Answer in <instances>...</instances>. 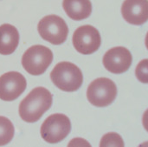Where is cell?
I'll return each instance as SVG.
<instances>
[{
  "label": "cell",
  "instance_id": "1",
  "mask_svg": "<svg viewBox=\"0 0 148 147\" xmlns=\"http://www.w3.org/2000/svg\"><path fill=\"white\" fill-rule=\"evenodd\" d=\"M52 94L44 87L33 89L20 103L19 115L27 123H35L51 107Z\"/></svg>",
  "mask_w": 148,
  "mask_h": 147
},
{
  "label": "cell",
  "instance_id": "2",
  "mask_svg": "<svg viewBox=\"0 0 148 147\" xmlns=\"http://www.w3.org/2000/svg\"><path fill=\"white\" fill-rule=\"evenodd\" d=\"M53 84L63 92H75L82 85L83 75L75 64L70 62L57 64L50 73Z\"/></svg>",
  "mask_w": 148,
  "mask_h": 147
},
{
  "label": "cell",
  "instance_id": "3",
  "mask_svg": "<svg viewBox=\"0 0 148 147\" xmlns=\"http://www.w3.org/2000/svg\"><path fill=\"white\" fill-rule=\"evenodd\" d=\"M53 61L51 50L43 45L29 47L22 57V64L24 70L33 76L42 75L46 71Z\"/></svg>",
  "mask_w": 148,
  "mask_h": 147
},
{
  "label": "cell",
  "instance_id": "4",
  "mask_svg": "<svg viewBox=\"0 0 148 147\" xmlns=\"http://www.w3.org/2000/svg\"><path fill=\"white\" fill-rule=\"evenodd\" d=\"M37 30L42 39L55 45L63 44L69 34L66 22L56 15H48L42 17L38 23Z\"/></svg>",
  "mask_w": 148,
  "mask_h": 147
},
{
  "label": "cell",
  "instance_id": "5",
  "mask_svg": "<svg viewBox=\"0 0 148 147\" xmlns=\"http://www.w3.org/2000/svg\"><path fill=\"white\" fill-rule=\"evenodd\" d=\"M116 96V85L107 78H99L94 80L87 90L88 100L96 107H106L111 105Z\"/></svg>",
  "mask_w": 148,
  "mask_h": 147
},
{
  "label": "cell",
  "instance_id": "6",
  "mask_svg": "<svg viewBox=\"0 0 148 147\" xmlns=\"http://www.w3.org/2000/svg\"><path fill=\"white\" fill-rule=\"evenodd\" d=\"M71 131L69 119L61 113L48 117L41 126V136L48 143L56 144L63 140Z\"/></svg>",
  "mask_w": 148,
  "mask_h": 147
},
{
  "label": "cell",
  "instance_id": "7",
  "mask_svg": "<svg viewBox=\"0 0 148 147\" xmlns=\"http://www.w3.org/2000/svg\"><path fill=\"white\" fill-rule=\"evenodd\" d=\"M72 41L75 49L78 52L89 55L100 48L101 38L96 28L92 25H82L75 31Z\"/></svg>",
  "mask_w": 148,
  "mask_h": 147
},
{
  "label": "cell",
  "instance_id": "8",
  "mask_svg": "<svg viewBox=\"0 0 148 147\" xmlns=\"http://www.w3.org/2000/svg\"><path fill=\"white\" fill-rule=\"evenodd\" d=\"M25 78L17 71H9L0 77V99L13 101L25 91Z\"/></svg>",
  "mask_w": 148,
  "mask_h": 147
},
{
  "label": "cell",
  "instance_id": "9",
  "mask_svg": "<svg viewBox=\"0 0 148 147\" xmlns=\"http://www.w3.org/2000/svg\"><path fill=\"white\" fill-rule=\"evenodd\" d=\"M133 57L129 50L122 46L114 47L108 50L102 59V63L107 71L121 74L126 72L131 66Z\"/></svg>",
  "mask_w": 148,
  "mask_h": 147
},
{
  "label": "cell",
  "instance_id": "10",
  "mask_svg": "<svg viewBox=\"0 0 148 147\" xmlns=\"http://www.w3.org/2000/svg\"><path fill=\"white\" fill-rule=\"evenodd\" d=\"M123 18L134 25L144 24L148 19L147 0H125L121 6Z\"/></svg>",
  "mask_w": 148,
  "mask_h": 147
},
{
  "label": "cell",
  "instance_id": "11",
  "mask_svg": "<svg viewBox=\"0 0 148 147\" xmlns=\"http://www.w3.org/2000/svg\"><path fill=\"white\" fill-rule=\"evenodd\" d=\"M19 43V32L17 29L9 24L0 26V54L10 55L13 53Z\"/></svg>",
  "mask_w": 148,
  "mask_h": 147
},
{
  "label": "cell",
  "instance_id": "12",
  "mask_svg": "<svg viewBox=\"0 0 148 147\" xmlns=\"http://www.w3.org/2000/svg\"><path fill=\"white\" fill-rule=\"evenodd\" d=\"M62 8L69 17L75 21L88 18L92 12V3L89 0H63Z\"/></svg>",
  "mask_w": 148,
  "mask_h": 147
},
{
  "label": "cell",
  "instance_id": "13",
  "mask_svg": "<svg viewBox=\"0 0 148 147\" xmlns=\"http://www.w3.org/2000/svg\"><path fill=\"white\" fill-rule=\"evenodd\" d=\"M15 133V128L10 119L0 116V146L9 144Z\"/></svg>",
  "mask_w": 148,
  "mask_h": 147
},
{
  "label": "cell",
  "instance_id": "14",
  "mask_svg": "<svg viewBox=\"0 0 148 147\" xmlns=\"http://www.w3.org/2000/svg\"><path fill=\"white\" fill-rule=\"evenodd\" d=\"M100 146H124V142L120 135L117 133H108L104 135L101 139V141L100 143Z\"/></svg>",
  "mask_w": 148,
  "mask_h": 147
},
{
  "label": "cell",
  "instance_id": "15",
  "mask_svg": "<svg viewBox=\"0 0 148 147\" xmlns=\"http://www.w3.org/2000/svg\"><path fill=\"white\" fill-rule=\"evenodd\" d=\"M147 66L148 60L147 59H144L139 63V64L136 67V71H135V74H136L137 78L144 84H147L148 82Z\"/></svg>",
  "mask_w": 148,
  "mask_h": 147
}]
</instances>
